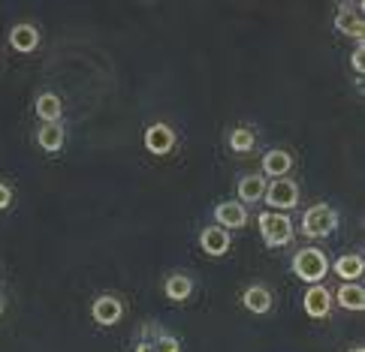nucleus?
Here are the masks:
<instances>
[{
    "instance_id": "a878e982",
    "label": "nucleus",
    "mask_w": 365,
    "mask_h": 352,
    "mask_svg": "<svg viewBox=\"0 0 365 352\" xmlns=\"http://www.w3.org/2000/svg\"><path fill=\"white\" fill-rule=\"evenodd\" d=\"M0 313H4V298H0Z\"/></svg>"
},
{
    "instance_id": "20e7f679",
    "label": "nucleus",
    "mask_w": 365,
    "mask_h": 352,
    "mask_svg": "<svg viewBox=\"0 0 365 352\" xmlns=\"http://www.w3.org/2000/svg\"><path fill=\"white\" fill-rule=\"evenodd\" d=\"M263 202L272 208V211H287V208L299 205V184L293 178H275L266 184Z\"/></svg>"
},
{
    "instance_id": "6e6552de",
    "label": "nucleus",
    "mask_w": 365,
    "mask_h": 352,
    "mask_svg": "<svg viewBox=\"0 0 365 352\" xmlns=\"http://www.w3.org/2000/svg\"><path fill=\"white\" fill-rule=\"evenodd\" d=\"M215 220L220 229H242L247 223V208L239 199H224L215 205Z\"/></svg>"
},
{
    "instance_id": "9b49d317",
    "label": "nucleus",
    "mask_w": 365,
    "mask_h": 352,
    "mask_svg": "<svg viewBox=\"0 0 365 352\" xmlns=\"http://www.w3.org/2000/svg\"><path fill=\"white\" fill-rule=\"evenodd\" d=\"M242 304L251 310V313H269L272 304H275V298H272L269 286H263V283H251V286H247V289L242 292Z\"/></svg>"
},
{
    "instance_id": "f3484780",
    "label": "nucleus",
    "mask_w": 365,
    "mask_h": 352,
    "mask_svg": "<svg viewBox=\"0 0 365 352\" xmlns=\"http://www.w3.org/2000/svg\"><path fill=\"white\" fill-rule=\"evenodd\" d=\"M332 302H338L344 310H362L365 307V289L359 286V280H354V283H341L335 289V298Z\"/></svg>"
},
{
    "instance_id": "7ed1b4c3",
    "label": "nucleus",
    "mask_w": 365,
    "mask_h": 352,
    "mask_svg": "<svg viewBox=\"0 0 365 352\" xmlns=\"http://www.w3.org/2000/svg\"><path fill=\"white\" fill-rule=\"evenodd\" d=\"M257 223H259V235H263V241L269 247L290 244V238H293V220L287 217L284 211H259Z\"/></svg>"
},
{
    "instance_id": "f8f14e48",
    "label": "nucleus",
    "mask_w": 365,
    "mask_h": 352,
    "mask_svg": "<svg viewBox=\"0 0 365 352\" xmlns=\"http://www.w3.org/2000/svg\"><path fill=\"white\" fill-rule=\"evenodd\" d=\"M200 244H202V250L208 256H224L230 250V232L227 229H220L217 223L215 226H205L200 232Z\"/></svg>"
},
{
    "instance_id": "412c9836",
    "label": "nucleus",
    "mask_w": 365,
    "mask_h": 352,
    "mask_svg": "<svg viewBox=\"0 0 365 352\" xmlns=\"http://www.w3.org/2000/svg\"><path fill=\"white\" fill-rule=\"evenodd\" d=\"M154 349L158 352H181V346H178V341L173 334H160L158 341H154Z\"/></svg>"
},
{
    "instance_id": "aec40b11",
    "label": "nucleus",
    "mask_w": 365,
    "mask_h": 352,
    "mask_svg": "<svg viewBox=\"0 0 365 352\" xmlns=\"http://www.w3.org/2000/svg\"><path fill=\"white\" fill-rule=\"evenodd\" d=\"M230 151L232 154H247V151H254L257 145V136H254V129H247V127H236V129H230Z\"/></svg>"
},
{
    "instance_id": "6ab92c4d",
    "label": "nucleus",
    "mask_w": 365,
    "mask_h": 352,
    "mask_svg": "<svg viewBox=\"0 0 365 352\" xmlns=\"http://www.w3.org/2000/svg\"><path fill=\"white\" fill-rule=\"evenodd\" d=\"M36 114L43 117V121H58V117L63 114V102L61 97L55 94V90H43L40 97H36Z\"/></svg>"
},
{
    "instance_id": "1a4fd4ad",
    "label": "nucleus",
    "mask_w": 365,
    "mask_h": 352,
    "mask_svg": "<svg viewBox=\"0 0 365 352\" xmlns=\"http://www.w3.org/2000/svg\"><path fill=\"white\" fill-rule=\"evenodd\" d=\"M91 316L97 325H118L124 316V304L115 295H97L91 304Z\"/></svg>"
},
{
    "instance_id": "0eeeda50",
    "label": "nucleus",
    "mask_w": 365,
    "mask_h": 352,
    "mask_svg": "<svg viewBox=\"0 0 365 352\" xmlns=\"http://www.w3.org/2000/svg\"><path fill=\"white\" fill-rule=\"evenodd\" d=\"M145 148L151 154H158V156L169 154V151L175 148V129L169 127V124H163V121L148 124L145 127Z\"/></svg>"
},
{
    "instance_id": "f257e3e1",
    "label": "nucleus",
    "mask_w": 365,
    "mask_h": 352,
    "mask_svg": "<svg viewBox=\"0 0 365 352\" xmlns=\"http://www.w3.org/2000/svg\"><path fill=\"white\" fill-rule=\"evenodd\" d=\"M329 271V259L320 247H299L293 253V274L305 283H320Z\"/></svg>"
},
{
    "instance_id": "39448f33",
    "label": "nucleus",
    "mask_w": 365,
    "mask_h": 352,
    "mask_svg": "<svg viewBox=\"0 0 365 352\" xmlns=\"http://www.w3.org/2000/svg\"><path fill=\"white\" fill-rule=\"evenodd\" d=\"M335 28L338 33H347L354 36L356 43H362V33H365V18H362V4H338V12H335Z\"/></svg>"
},
{
    "instance_id": "f03ea898",
    "label": "nucleus",
    "mask_w": 365,
    "mask_h": 352,
    "mask_svg": "<svg viewBox=\"0 0 365 352\" xmlns=\"http://www.w3.org/2000/svg\"><path fill=\"white\" fill-rule=\"evenodd\" d=\"M338 229V211L326 202H314L311 208H305L302 214V232L308 238H326Z\"/></svg>"
},
{
    "instance_id": "dca6fc26",
    "label": "nucleus",
    "mask_w": 365,
    "mask_h": 352,
    "mask_svg": "<svg viewBox=\"0 0 365 352\" xmlns=\"http://www.w3.org/2000/svg\"><path fill=\"white\" fill-rule=\"evenodd\" d=\"M163 292H166L169 302H187V298L193 295V280H190V274H181V271L169 274L166 283H163Z\"/></svg>"
},
{
    "instance_id": "9d476101",
    "label": "nucleus",
    "mask_w": 365,
    "mask_h": 352,
    "mask_svg": "<svg viewBox=\"0 0 365 352\" xmlns=\"http://www.w3.org/2000/svg\"><path fill=\"white\" fill-rule=\"evenodd\" d=\"M329 268H332L344 283H354V280L362 277L365 259H362V253H341V256L335 259V262H329Z\"/></svg>"
},
{
    "instance_id": "4468645a",
    "label": "nucleus",
    "mask_w": 365,
    "mask_h": 352,
    "mask_svg": "<svg viewBox=\"0 0 365 352\" xmlns=\"http://www.w3.org/2000/svg\"><path fill=\"white\" fill-rule=\"evenodd\" d=\"M293 169V156L290 151H284V148H272L263 154V172L272 175V181L275 178H287V172Z\"/></svg>"
},
{
    "instance_id": "ddd939ff",
    "label": "nucleus",
    "mask_w": 365,
    "mask_h": 352,
    "mask_svg": "<svg viewBox=\"0 0 365 352\" xmlns=\"http://www.w3.org/2000/svg\"><path fill=\"white\" fill-rule=\"evenodd\" d=\"M9 46L16 51H34L36 46H40V28L31 24V21L16 24V28L9 31Z\"/></svg>"
},
{
    "instance_id": "393cba45",
    "label": "nucleus",
    "mask_w": 365,
    "mask_h": 352,
    "mask_svg": "<svg viewBox=\"0 0 365 352\" xmlns=\"http://www.w3.org/2000/svg\"><path fill=\"white\" fill-rule=\"evenodd\" d=\"M347 352H365V346H362V343H356V346H350Z\"/></svg>"
},
{
    "instance_id": "5701e85b",
    "label": "nucleus",
    "mask_w": 365,
    "mask_h": 352,
    "mask_svg": "<svg viewBox=\"0 0 365 352\" xmlns=\"http://www.w3.org/2000/svg\"><path fill=\"white\" fill-rule=\"evenodd\" d=\"M9 205H12V187L0 181V211H4V208H9Z\"/></svg>"
},
{
    "instance_id": "a211bd4d",
    "label": "nucleus",
    "mask_w": 365,
    "mask_h": 352,
    "mask_svg": "<svg viewBox=\"0 0 365 352\" xmlns=\"http://www.w3.org/2000/svg\"><path fill=\"white\" fill-rule=\"evenodd\" d=\"M63 139H67V133H63V124L61 121H48L40 127V133H36V142H40L43 151H61L63 148Z\"/></svg>"
},
{
    "instance_id": "423d86ee",
    "label": "nucleus",
    "mask_w": 365,
    "mask_h": 352,
    "mask_svg": "<svg viewBox=\"0 0 365 352\" xmlns=\"http://www.w3.org/2000/svg\"><path fill=\"white\" fill-rule=\"evenodd\" d=\"M302 307L311 319H323L332 313V289L323 283H311L302 295Z\"/></svg>"
},
{
    "instance_id": "4be33fe9",
    "label": "nucleus",
    "mask_w": 365,
    "mask_h": 352,
    "mask_svg": "<svg viewBox=\"0 0 365 352\" xmlns=\"http://www.w3.org/2000/svg\"><path fill=\"white\" fill-rule=\"evenodd\" d=\"M365 70V48H362V43H356V48H354V73H362Z\"/></svg>"
},
{
    "instance_id": "b1692460",
    "label": "nucleus",
    "mask_w": 365,
    "mask_h": 352,
    "mask_svg": "<svg viewBox=\"0 0 365 352\" xmlns=\"http://www.w3.org/2000/svg\"><path fill=\"white\" fill-rule=\"evenodd\" d=\"M136 352H158V349H154L151 341H145V343H139V346H136Z\"/></svg>"
},
{
    "instance_id": "2eb2a0df",
    "label": "nucleus",
    "mask_w": 365,
    "mask_h": 352,
    "mask_svg": "<svg viewBox=\"0 0 365 352\" xmlns=\"http://www.w3.org/2000/svg\"><path fill=\"white\" fill-rule=\"evenodd\" d=\"M239 202L242 205H257L259 199H263V193H266V178L263 175H242L239 178Z\"/></svg>"
}]
</instances>
